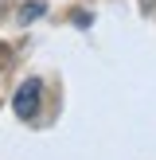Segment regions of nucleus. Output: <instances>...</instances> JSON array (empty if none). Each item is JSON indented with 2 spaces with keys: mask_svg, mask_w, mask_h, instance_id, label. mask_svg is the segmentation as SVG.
<instances>
[{
  "mask_svg": "<svg viewBox=\"0 0 156 160\" xmlns=\"http://www.w3.org/2000/svg\"><path fill=\"white\" fill-rule=\"evenodd\" d=\"M140 8H144V12H152V8H156V0H140Z\"/></svg>",
  "mask_w": 156,
  "mask_h": 160,
  "instance_id": "4",
  "label": "nucleus"
},
{
  "mask_svg": "<svg viewBox=\"0 0 156 160\" xmlns=\"http://www.w3.org/2000/svg\"><path fill=\"white\" fill-rule=\"evenodd\" d=\"M39 102H43V82H39V78H27V82H20V90H16L12 109H16V117L31 121V117L39 113Z\"/></svg>",
  "mask_w": 156,
  "mask_h": 160,
  "instance_id": "1",
  "label": "nucleus"
},
{
  "mask_svg": "<svg viewBox=\"0 0 156 160\" xmlns=\"http://www.w3.org/2000/svg\"><path fill=\"white\" fill-rule=\"evenodd\" d=\"M39 16H47V4H43V0H31V4H20V8H16V20H20V23H31V20H39Z\"/></svg>",
  "mask_w": 156,
  "mask_h": 160,
  "instance_id": "2",
  "label": "nucleus"
},
{
  "mask_svg": "<svg viewBox=\"0 0 156 160\" xmlns=\"http://www.w3.org/2000/svg\"><path fill=\"white\" fill-rule=\"evenodd\" d=\"M4 62H8V47L0 43V67H4Z\"/></svg>",
  "mask_w": 156,
  "mask_h": 160,
  "instance_id": "5",
  "label": "nucleus"
},
{
  "mask_svg": "<svg viewBox=\"0 0 156 160\" xmlns=\"http://www.w3.org/2000/svg\"><path fill=\"white\" fill-rule=\"evenodd\" d=\"M70 20H74L78 28H90V23H94V16H90V12H74V16H70Z\"/></svg>",
  "mask_w": 156,
  "mask_h": 160,
  "instance_id": "3",
  "label": "nucleus"
}]
</instances>
